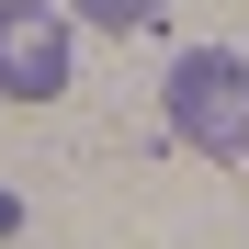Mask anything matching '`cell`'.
I'll list each match as a JSON object with an SVG mask.
<instances>
[{
    "instance_id": "1",
    "label": "cell",
    "mask_w": 249,
    "mask_h": 249,
    "mask_svg": "<svg viewBox=\"0 0 249 249\" xmlns=\"http://www.w3.org/2000/svg\"><path fill=\"white\" fill-rule=\"evenodd\" d=\"M159 113H170V136H181L193 159H249V57H227V46L170 57Z\"/></svg>"
},
{
    "instance_id": "2",
    "label": "cell",
    "mask_w": 249,
    "mask_h": 249,
    "mask_svg": "<svg viewBox=\"0 0 249 249\" xmlns=\"http://www.w3.org/2000/svg\"><path fill=\"white\" fill-rule=\"evenodd\" d=\"M68 68H79V46L46 0H0V102H57Z\"/></svg>"
},
{
    "instance_id": "3",
    "label": "cell",
    "mask_w": 249,
    "mask_h": 249,
    "mask_svg": "<svg viewBox=\"0 0 249 249\" xmlns=\"http://www.w3.org/2000/svg\"><path fill=\"white\" fill-rule=\"evenodd\" d=\"M79 23H102V34H147L159 23V0H68Z\"/></svg>"
},
{
    "instance_id": "4",
    "label": "cell",
    "mask_w": 249,
    "mask_h": 249,
    "mask_svg": "<svg viewBox=\"0 0 249 249\" xmlns=\"http://www.w3.org/2000/svg\"><path fill=\"white\" fill-rule=\"evenodd\" d=\"M12 227H23V193H0V238H12Z\"/></svg>"
}]
</instances>
